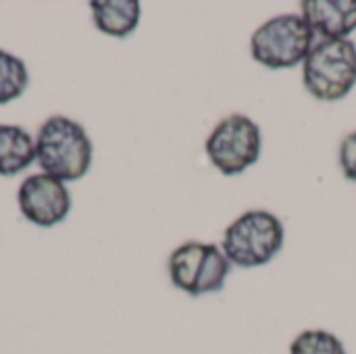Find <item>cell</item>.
<instances>
[{
	"label": "cell",
	"mask_w": 356,
	"mask_h": 354,
	"mask_svg": "<svg viewBox=\"0 0 356 354\" xmlns=\"http://www.w3.org/2000/svg\"><path fill=\"white\" fill-rule=\"evenodd\" d=\"M307 92L323 102L346 98L356 86V44L353 40H319L302 63Z\"/></svg>",
	"instance_id": "3"
},
{
	"label": "cell",
	"mask_w": 356,
	"mask_h": 354,
	"mask_svg": "<svg viewBox=\"0 0 356 354\" xmlns=\"http://www.w3.org/2000/svg\"><path fill=\"white\" fill-rule=\"evenodd\" d=\"M17 204L25 221L35 227H54L63 223L71 211V194L67 186L46 173L29 175L17 190Z\"/></svg>",
	"instance_id": "7"
},
{
	"label": "cell",
	"mask_w": 356,
	"mask_h": 354,
	"mask_svg": "<svg viewBox=\"0 0 356 354\" xmlns=\"http://www.w3.org/2000/svg\"><path fill=\"white\" fill-rule=\"evenodd\" d=\"M35 161V138L21 125H0V177H13Z\"/></svg>",
	"instance_id": "10"
},
{
	"label": "cell",
	"mask_w": 356,
	"mask_h": 354,
	"mask_svg": "<svg viewBox=\"0 0 356 354\" xmlns=\"http://www.w3.org/2000/svg\"><path fill=\"white\" fill-rule=\"evenodd\" d=\"M302 19L321 40H348L356 31V0H302Z\"/></svg>",
	"instance_id": "8"
},
{
	"label": "cell",
	"mask_w": 356,
	"mask_h": 354,
	"mask_svg": "<svg viewBox=\"0 0 356 354\" xmlns=\"http://www.w3.org/2000/svg\"><path fill=\"white\" fill-rule=\"evenodd\" d=\"M315 46V33L302 15H277L265 21L250 38V54L269 69L302 65Z\"/></svg>",
	"instance_id": "4"
},
{
	"label": "cell",
	"mask_w": 356,
	"mask_h": 354,
	"mask_svg": "<svg viewBox=\"0 0 356 354\" xmlns=\"http://www.w3.org/2000/svg\"><path fill=\"white\" fill-rule=\"evenodd\" d=\"M261 127L246 115H229L215 125L204 142V152L213 167L225 177L244 173L261 159Z\"/></svg>",
	"instance_id": "6"
},
{
	"label": "cell",
	"mask_w": 356,
	"mask_h": 354,
	"mask_svg": "<svg viewBox=\"0 0 356 354\" xmlns=\"http://www.w3.org/2000/svg\"><path fill=\"white\" fill-rule=\"evenodd\" d=\"M286 227L269 211H246L223 232L221 250L227 261L240 269L263 267L284 248Z\"/></svg>",
	"instance_id": "2"
},
{
	"label": "cell",
	"mask_w": 356,
	"mask_h": 354,
	"mask_svg": "<svg viewBox=\"0 0 356 354\" xmlns=\"http://www.w3.org/2000/svg\"><path fill=\"white\" fill-rule=\"evenodd\" d=\"M27 86H29L27 65L19 56L0 50V106L23 96Z\"/></svg>",
	"instance_id": "11"
},
{
	"label": "cell",
	"mask_w": 356,
	"mask_h": 354,
	"mask_svg": "<svg viewBox=\"0 0 356 354\" xmlns=\"http://www.w3.org/2000/svg\"><path fill=\"white\" fill-rule=\"evenodd\" d=\"M340 167L344 177L356 184V131L348 134L340 144Z\"/></svg>",
	"instance_id": "13"
},
{
	"label": "cell",
	"mask_w": 356,
	"mask_h": 354,
	"mask_svg": "<svg viewBox=\"0 0 356 354\" xmlns=\"http://www.w3.org/2000/svg\"><path fill=\"white\" fill-rule=\"evenodd\" d=\"M290 354H346L342 340L325 330H307L294 338Z\"/></svg>",
	"instance_id": "12"
},
{
	"label": "cell",
	"mask_w": 356,
	"mask_h": 354,
	"mask_svg": "<svg viewBox=\"0 0 356 354\" xmlns=\"http://www.w3.org/2000/svg\"><path fill=\"white\" fill-rule=\"evenodd\" d=\"M94 25L111 38H127L136 31L142 15L138 0H92Z\"/></svg>",
	"instance_id": "9"
},
{
	"label": "cell",
	"mask_w": 356,
	"mask_h": 354,
	"mask_svg": "<svg viewBox=\"0 0 356 354\" xmlns=\"http://www.w3.org/2000/svg\"><path fill=\"white\" fill-rule=\"evenodd\" d=\"M94 146L83 125L65 117H48L35 136V161L42 173L65 182L81 179L92 167Z\"/></svg>",
	"instance_id": "1"
},
{
	"label": "cell",
	"mask_w": 356,
	"mask_h": 354,
	"mask_svg": "<svg viewBox=\"0 0 356 354\" xmlns=\"http://www.w3.org/2000/svg\"><path fill=\"white\" fill-rule=\"evenodd\" d=\"M167 267L171 284L190 296L221 292L232 271V263L221 246L204 242H186L177 246L171 252Z\"/></svg>",
	"instance_id": "5"
}]
</instances>
